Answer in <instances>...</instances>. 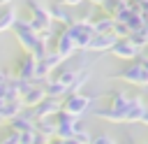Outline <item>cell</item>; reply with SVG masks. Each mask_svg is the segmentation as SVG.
Wrapping results in <instances>:
<instances>
[{"mask_svg": "<svg viewBox=\"0 0 148 144\" xmlns=\"http://www.w3.org/2000/svg\"><path fill=\"white\" fill-rule=\"evenodd\" d=\"M16 12L9 7V9H5V12H0V33H5V30H9V28H14V23H16Z\"/></svg>", "mask_w": 148, "mask_h": 144, "instance_id": "44dd1931", "label": "cell"}, {"mask_svg": "<svg viewBox=\"0 0 148 144\" xmlns=\"http://www.w3.org/2000/svg\"><path fill=\"white\" fill-rule=\"evenodd\" d=\"M44 98H46L44 86H42V84H35V86H32L28 93H23V95H21V105H23L25 109H35V107H37V105H39Z\"/></svg>", "mask_w": 148, "mask_h": 144, "instance_id": "7c38bea8", "label": "cell"}, {"mask_svg": "<svg viewBox=\"0 0 148 144\" xmlns=\"http://www.w3.org/2000/svg\"><path fill=\"white\" fill-rule=\"evenodd\" d=\"M35 132H37V130H25V132H16V135H18V144H35Z\"/></svg>", "mask_w": 148, "mask_h": 144, "instance_id": "4316f807", "label": "cell"}, {"mask_svg": "<svg viewBox=\"0 0 148 144\" xmlns=\"http://www.w3.org/2000/svg\"><path fill=\"white\" fill-rule=\"evenodd\" d=\"M92 100H95V95L69 93V95L62 100V111H65V114H69V116H74V118H81V116H83V114L90 109Z\"/></svg>", "mask_w": 148, "mask_h": 144, "instance_id": "6da1fadb", "label": "cell"}, {"mask_svg": "<svg viewBox=\"0 0 148 144\" xmlns=\"http://www.w3.org/2000/svg\"><path fill=\"white\" fill-rule=\"evenodd\" d=\"M146 49H148V46H146Z\"/></svg>", "mask_w": 148, "mask_h": 144, "instance_id": "8d00e7d4", "label": "cell"}, {"mask_svg": "<svg viewBox=\"0 0 148 144\" xmlns=\"http://www.w3.org/2000/svg\"><path fill=\"white\" fill-rule=\"evenodd\" d=\"M35 130L42 132V135H46L49 139H53V137H56V118H53V116H49V118H37V121H35Z\"/></svg>", "mask_w": 148, "mask_h": 144, "instance_id": "d6986e66", "label": "cell"}, {"mask_svg": "<svg viewBox=\"0 0 148 144\" xmlns=\"http://www.w3.org/2000/svg\"><path fill=\"white\" fill-rule=\"evenodd\" d=\"M42 63H44V65L49 67V72H53V70H56V67H58V65L62 63V58H60V56H58V53H56V51L51 49V51L46 53V58H44Z\"/></svg>", "mask_w": 148, "mask_h": 144, "instance_id": "603a6c76", "label": "cell"}, {"mask_svg": "<svg viewBox=\"0 0 148 144\" xmlns=\"http://www.w3.org/2000/svg\"><path fill=\"white\" fill-rule=\"evenodd\" d=\"M28 9H30V26L39 33V30H44V28H49L53 21H51V16H49V9L46 7H42L37 0H28V5H25Z\"/></svg>", "mask_w": 148, "mask_h": 144, "instance_id": "5b68a950", "label": "cell"}, {"mask_svg": "<svg viewBox=\"0 0 148 144\" xmlns=\"http://www.w3.org/2000/svg\"><path fill=\"white\" fill-rule=\"evenodd\" d=\"M74 77H76V70H60L53 79H56V81H60L62 86H67V91H69V86L74 84Z\"/></svg>", "mask_w": 148, "mask_h": 144, "instance_id": "7402d4cb", "label": "cell"}, {"mask_svg": "<svg viewBox=\"0 0 148 144\" xmlns=\"http://www.w3.org/2000/svg\"><path fill=\"white\" fill-rule=\"evenodd\" d=\"M60 109H62V100H58V98H44V100L32 109V114H35V121H37V118L56 116Z\"/></svg>", "mask_w": 148, "mask_h": 144, "instance_id": "ba28073f", "label": "cell"}, {"mask_svg": "<svg viewBox=\"0 0 148 144\" xmlns=\"http://www.w3.org/2000/svg\"><path fill=\"white\" fill-rule=\"evenodd\" d=\"M88 2H90V5H92V7H102V5H104V2H106V0H88Z\"/></svg>", "mask_w": 148, "mask_h": 144, "instance_id": "4dcf8cb0", "label": "cell"}, {"mask_svg": "<svg viewBox=\"0 0 148 144\" xmlns=\"http://www.w3.org/2000/svg\"><path fill=\"white\" fill-rule=\"evenodd\" d=\"M136 63L148 72V53H143V51H141V53H139V58H136Z\"/></svg>", "mask_w": 148, "mask_h": 144, "instance_id": "83f0119b", "label": "cell"}, {"mask_svg": "<svg viewBox=\"0 0 148 144\" xmlns=\"http://www.w3.org/2000/svg\"><path fill=\"white\" fill-rule=\"evenodd\" d=\"M67 33H69V37L74 39V44H76V49H83V51H88V46H90V39L95 37V30H92V23H83V21H74L72 26H67L65 28Z\"/></svg>", "mask_w": 148, "mask_h": 144, "instance_id": "3957f363", "label": "cell"}, {"mask_svg": "<svg viewBox=\"0 0 148 144\" xmlns=\"http://www.w3.org/2000/svg\"><path fill=\"white\" fill-rule=\"evenodd\" d=\"M9 128H12V132H25V130H35V114H32V109H23L18 116H14L12 121H9Z\"/></svg>", "mask_w": 148, "mask_h": 144, "instance_id": "30bf717a", "label": "cell"}, {"mask_svg": "<svg viewBox=\"0 0 148 144\" xmlns=\"http://www.w3.org/2000/svg\"><path fill=\"white\" fill-rule=\"evenodd\" d=\"M90 144H118V142H116L109 132H99V135H95V137H92V142H90Z\"/></svg>", "mask_w": 148, "mask_h": 144, "instance_id": "484cf974", "label": "cell"}, {"mask_svg": "<svg viewBox=\"0 0 148 144\" xmlns=\"http://www.w3.org/2000/svg\"><path fill=\"white\" fill-rule=\"evenodd\" d=\"M125 2H136V0H125Z\"/></svg>", "mask_w": 148, "mask_h": 144, "instance_id": "d590c367", "label": "cell"}, {"mask_svg": "<svg viewBox=\"0 0 148 144\" xmlns=\"http://www.w3.org/2000/svg\"><path fill=\"white\" fill-rule=\"evenodd\" d=\"M65 7H79V5H83V0H60Z\"/></svg>", "mask_w": 148, "mask_h": 144, "instance_id": "f1b7e54d", "label": "cell"}, {"mask_svg": "<svg viewBox=\"0 0 148 144\" xmlns=\"http://www.w3.org/2000/svg\"><path fill=\"white\" fill-rule=\"evenodd\" d=\"M113 16H109V14H102V16H97V19H92V30H95V35H106V33H111L113 30Z\"/></svg>", "mask_w": 148, "mask_h": 144, "instance_id": "e0dca14e", "label": "cell"}, {"mask_svg": "<svg viewBox=\"0 0 148 144\" xmlns=\"http://www.w3.org/2000/svg\"><path fill=\"white\" fill-rule=\"evenodd\" d=\"M141 123H143V125H148V105H146V109H143V116H141Z\"/></svg>", "mask_w": 148, "mask_h": 144, "instance_id": "f546056e", "label": "cell"}, {"mask_svg": "<svg viewBox=\"0 0 148 144\" xmlns=\"http://www.w3.org/2000/svg\"><path fill=\"white\" fill-rule=\"evenodd\" d=\"M53 51H56V53H58L62 60L72 58V56L79 51V49H76V44H74V39L69 37V33H67L65 28H62V30L56 35V49H53Z\"/></svg>", "mask_w": 148, "mask_h": 144, "instance_id": "8992f818", "label": "cell"}, {"mask_svg": "<svg viewBox=\"0 0 148 144\" xmlns=\"http://www.w3.org/2000/svg\"><path fill=\"white\" fill-rule=\"evenodd\" d=\"M46 9H49V16H51V21H56V23H62L65 28L74 23V19H72L69 9H67L62 2H56V5H51V7H46Z\"/></svg>", "mask_w": 148, "mask_h": 144, "instance_id": "4fadbf2b", "label": "cell"}, {"mask_svg": "<svg viewBox=\"0 0 148 144\" xmlns=\"http://www.w3.org/2000/svg\"><path fill=\"white\" fill-rule=\"evenodd\" d=\"M130 100H132V95L125 93V91H120V88L109 91V107L116 109V111H123V114H125L127 107H130Z\"/></svg>", "mask_w": 148, "mask_h": 144, "instance_id": "9a60e30c", "label": "cell"}, {"mask_svg": "<svg viewBox=\"0 0 148 144\" xmlns=\"http://www.w3.org/2000/svg\"><path fill=\"white\" fill-rule=\"evenodd\" d=\"M118 42V37L113 35V33H106V35H95L92 39H90V46H88V51H97V53H102V51H111V46Z\"/></svg>", "mask_w": 148, "mask_h": 144, "instance_id": "5bb4252c", "label": "cell"}, {"mask_svg": "<svg viewBox=\"0 0 148 144\" xmlns=\"http://www.w3.org/2000/svg\"><path fill=\"white\" fill-rule=\"evenodd\" d=\"M116 79H120V81H127V84H132V86H139V88H143V86H148V72L136 63V60H132L130 65H125L118 74H116Z\"/></svg>", "mask_w": 148, "mask_h": 144, "instance_id": "277c9868", "label": "cell"}, {"mask_svg": "<svg viewBox=\"0 0 148 144\" xmlns=\"http://www.w3.org/2000/svg\"><path fill=\"white\" fill-rule=\"evenodd\" d=\"M95 116L102 118V121H109V123H125V114L123 111H116L111 107H99L95 109Z\"/></svg>", "mask_w": 148, "mask_h": 144, "instance_id": "ac0fdd59", "label": "cell"}, {"mask_svg": "<svg viewBox=\"0 0 148 144\" xmlns=\"http://www.w3.org/2000/svg\"><path fill=\"white\" fill-rule=\"evenodd\" d=\"M49 144H65V142H62V139H58V137H56V139H49Z\"/></svg>", "mask_w": 148, "mask_h": 144, "instance_id": "1f68e13d", "label": "cell"}, {"mask_svg": "<svg viewBox=\"0 0 148 144\" xmlns=\"http://www.w3.org/2000/svg\"><path fill=\"white\" fill-rule=\"evenodd\" d=\"M111 53H113L116 58H120V60H136L141 51H139L130 39H118V42L111 46Z\"/></svg>", "mask_w": 148, "mask_h": 144, "instance_id": "9c48e42d", "label": "cell"}, {"mask_svg": "<svg viewBox=\"0 0 148 144\" xmlns=\"http://www.w3.org/2000/svg\"><path fill=\"white\" fill-rule=\"evenodd\" d=\"M143 28H146V30H148V16H146V26H143Z\"/></svg>", "mask_w": 148, "mask_h": 144, "instance_id": "e575fe53", "label": "cell"}, {"mask_svg": "<svg viewBox=\"0 0 148 144\" xmlns=\"http://www.w3.org/2000/svg\"><path fill=\"white\" fill-rule=\"evenodd\" d=\"M118 39H127L130 37V28L125 26V23H113V30H111Z\"/></svg>", "mask_w": 148, "mask_h": 144, "instance_id": "cb8c5ba5", "label": "cell"}, {"mask_svg": "<svg viewBox=\"0 0 148 144\" xmlns=\"http://www.w3.org/2000/svg\"><path fill=\"white\" fill-rule=\"evenodd\" d=\"M35 67H37V60H35L30 53H23V56L16 60L14 77H16V79H28V81H32V79H35Z\"/></svg>", "mask_w": 148, "mask_h": 144, "instance_id": "52a82bcc", "label": "cell"}, {"mask_svg": "<svg viewBox=\"0 0 148 144\" xmlns=\"http://www.w3.org/2000/svg\"><path fill=\"white\" fill-rule=\"evenodd\" d=\"M62 142H65V144H79V142H76L74 137H72V139H62Z\"/></svg>", "mask_w": 148, "mask_h": 144, "instance_id": "d6a6232c", "label": "cell"}, {"mask_svg": "<svg viewBox=\"0 0 148 144\" xmlns=\"http://www.w3.org/2000/svg\"><path fill=\"white\" fill-rule=\"evenodd\" d=\"M139 51H143L146 46H148V30L146 28H141V30H136V33H130V37H127Z\"/></svg>", "mask_w": 148, "mask_h": 144, "instance_id": "ffe728a7", "label": "cell"}, {"mask_svg": "<svg viewBox=\"0 0 148 144\" xmlns=\"http://www.w3.org/2000/svg\"><path fill=\"white\" fill-rule=\"evenodd\" d=\"M21 111H23L21 100H2V105H0V118H5V121H12Z\"/></svg>", "mask_w": 148, "mask_h": 144, "instance_id": "2e32d148", "label": "cell"}, {"mask_svg": "<svg viewBox=\"0 0 148 144\" xmlns=\"http://www.w3.org/2000/svg\"><path fill=\"white\" fill-rule=\"evenodd\" d=\"M12 30L16 33V39H18V44L23 46V51H25V53H32L35 44L39 42V37H37V30L30 26V21H28V19H16V23H14Z\"/></svg>", "mask_w": 148, "mask_h": 144, "instance_id": "7a4b0ae2", "label": "cell"}, {"mask_svg": "<svg viewBox=\"0 0 148 144\" xmlns=\"http://www.w3.org/2000/svg\"><path fill=\"white\" fill-rule=\"evenodd\" d=\"M143 109H146L143 98H141V95H132L130 107H127V111H125V123H141Z\"/></svg>", "mask_w": 148, "mask_h": 144, "instance_id": "8fae6325", "label": "cell"}, {"mask_svg": "<svg viewBox=\"0 0 148 144\" xmlns=\"http://www.w3.org/2000/svg\"><path fill=\"white\" fill-rule=\"evenodd\" d=\"M12 0H0V7H5V5H9Z\"/></svg>", "mask_w": 148, "mask_h": 144, "instance_id": "836d02e7", "label": "cell"}, {"mask_svg": "<svg viewBox=\"0 0 148 144\" xmlns=\"http://www.w3.org/2000/svg\"><path fill=\"white\" fill-rule=\"evenodd\" d=\"M74 139H76L79 144H90V142H92V135H90L86 128H79L76 135H74Z\"/></svg>", "mask_w": 148, "mask_h": 144, "instance_id": "d4e9b609", "label": "cell"}]
</instances>
